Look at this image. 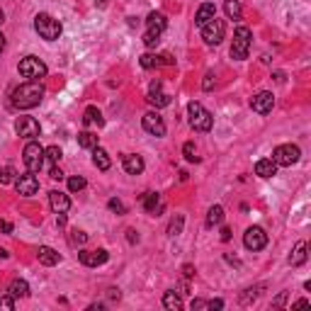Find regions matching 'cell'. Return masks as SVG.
Returning a JSON list of instances; mask_svg holds the SVG:
<instances>
[{"instance_id":"18","label":"cell","mask_w":311,"mask_h":311,"mask_svg":"<svg viewBox=\"0 0 311 311\" xmlns=\"http://www.w3.org/2000/svg\"><path fill=\"white\" fill-rule=\"evenodd\" d=\"M211 17H217V8H214V3H204V5H200L197 15H195V25L202 27V25H207Z\"/></svg>"},{"instance_id":"54","label":"cell","mask_w":311,"mask_h":311,"mask_svg":"<svg viewBox=\"0 0 311 311\" xmlns=\"http://www.w3.org/2000/svg\"><path fill=\"white\" fill-rule=\"evenodd\" d=\"M3 49H5V37H3V32H0V54H3Z\"/></svg>"},{"instance_id":"13","label":"cell","mask_w":311,"mask_h":311,"mask_svg":"<svg viewBox=\"0 0 311 311\" xmlns=\"http://www.w3.org/2000/svg\"><path fill=\"white\" fill-rule=\"evenodd\" d=\"M144 129L153 137H165V122L158 112H146L144 114Z\"/></svg>"},{"instance_id":"23","label":"cell","mask_w":311,"mask_h":311,"mask_svg":"<svg viewBox=\"0 0 311 311\" xmlns=\"http://www.w3.org/2000/svg\"><path fill=\"white\" fill-rule=\"evenodd\" d=\"M141 204H144V209H146L148 214H158V211L163 209V202H161V197L156 192L141 195Z\"/></svg>"},{"instance_id":"26","label":"cell","mask_w":311,"mask_h":311,"mask_svg":"<svg viewBox=\"0 0 311 311\" xmlns=\"http://www.w3.org/2000/svg\"><path fill=\"white\" fill-rule=\"evenodd\" d=\"M8 294H12L15 299H22V297H27L29 294V284L25 280H12L8 287Z\"/></svg>"},{"instance_id":"48","label":"cell","mask_w":311,"mask_h":311,"mask_svg":"<svg viewBox=\"0 0 311 311\" xmlns=\"http://www.w3.org/2000/svg\"><path fill=\"white\" fill-rule=\"evenodd\" d=\"M292 306L294 309H304V306H309V299H299V302H294Z\"/></svg>"},{"instance_id":"24","label":"cell","mask_w":311,"mask_h":311,"mask_svg":"<svg viewBox=\"0 0 311 311\" xmlns=\"http://www.w3.org/2000/svg\"><path fill=\"white\" fill-rule=\"evenodd\" d=\"M92 163L98 165L100 170H110L112 161H110V156H107V151H105V148L95 146V148H92Z\"/></svg>"},{"instance_id":"42","label":"cell","mask_w":311,"mask_h":311,"mask_svg":"<svg viewBox=\"0 0 311 311\" xmlns=\"http://www.w3.org/2000/svg\"><path fill=\"white\" fill-rule=\"evenodd\" d=\"M192 311H197V309H209V302H204V299H192Z\"/></svg>"},{"instance_id":"11","label":"cell","mask_w":311,"mask_h":311,"mask_svg":"<svg viewBox=\"0 0 311 311\" xmlns=\"http://www.w3.org/2000/svg\"><path fill=\"white\" fill-rule=\"evenodd\" d=\"M107 258H110V253H107L105 248H98V250H81V253H78V260H81L85 267L105 265Z\"/></svg>"},{"instance_id":"14","label":"cell","mask_w":311,"mask_h":311,"mask_svg":"<svg viewBox=\"0 0 311 311\" xmlns=\"http://www.w3.org/2000/svg\"><path fill=\"white\" fill-rule=\"evenodd\" d=\"M273 105H275V98H273V92H258V95H253L250 98V107H253V112H258V114H267V112L273 110Z\"/></svg>"},{"instance_id":"39","label":"cell","mask_w":311,"mask_h":311,"mask_svg":"<svg viewBox=\"0 0 311 311\" xmlns=\"http://www.w3.org/2000/svg\"><path fill=\"white\" fill-rule=\"evenodd\" d=\"M158 42H161V34H156V32H148V29H146V34H144V44H146L148 49H153Z\"/></svg>"},{"instance_id":"51","label":"cell","mask_w":311,"mask_h":311,"mask_svg":"<svg viewBox=\"0 0 311 311\" xmlns=\"http://www.w3.org/2000/svg\"><path fill=\"white\" fill-rule=\"evenodd\" d=\"M183 273H185V277H192V275H195V267H192V265H185Z\"/></svg>"},{"instance_id":"17","label":"cell","mask_w":311,"mask_h":311,"mask_svg":"<svg viewBox=\"0 0 311 311\" xmlns=\"http://www.w3.org/2000/svg\"><path fill=\"white\" fill-rule=\"evenodd\" d=\"M146 27H148V32L163 34V29L168 27V20H165L163 12H151V15L146 17Z\"/></svg>"},{"instance_id":"47","label":"cell","mask_w":311,"mask_h":311,"mask_svg":"<svg viewBox=\"0 0 311 311\" xmlns=\"http://www.w3.org/2000/svg\"><path fill=\"white\" fill-rule=\"evenodd\" d=\"M209 309H224V302H221V299H211Z\"/></svg>"},{"instance_id":"25","label":"cell","mask_w":311,"mask_h":311,"mask_svg":"<svg viewBox=\"0 0 311 311\" xmlns=\"http://www.w3.org/2000/svg\"><path fill=\"white\" fill-rule=\"evenodd\" d=\"M306 250H309V246H306V241H299L297 246H294L292 256H289V265H302L304 260H306Z\"/></svg>"},{"instance_id":"10","label":"cell","mask_w":311,"mask_h":311,"mask_svg":"<svg viewBox=\"0 0 311 311\" xmlns=\"http://www.w3.org/2000/svg\"><path fill=\"white\" fill-rule=\"evenodd\" d=\"M15 187H17V192L22 195V197H32V195H37V190H39L37 175L27 170L25 175H20L17 180H15Z\"/></svg>"},{"instance_id":"32","label":"cell","mask_w":311,"mask_h":311,"mask_svg":"<svg viewBox=\"0 0 311 311\" xmlns=\"http://www.w3.org/2000/svg\"><path fill=\"white\" fill-rule=\"evenodd\" d=\"M15 168L12 165H5V168H0V185H10V183H15L17 178H15Z\"/></svg>"},{"instance_id":"6","label":"cell","mask_w":311,"mask_h":311,"mask_svg":"<svg viewBox=\"0 0 311 311\" xmlns=\"http://www.w3.org/2000/svg\"><path fill=\"white\" fill-rule=\"evenodd\" d=\"M20 75L22 78H29V81H39V78H44L46 75V64L42 61V59H37V56H27V59H22L20 61Z\"/></svg>"},{"instance_id":"12","label":"cell","mask_w":311,"mask_h":311,"mask_svg":"<svg viewBox=\"0 0 311 311\" xmlns=\"http://www.w3.org/2000/svg\"><path fill=\"white\" fill-rule=\"evenodd\" d=\"M15 129H17V134L22 139H37L39 137V131H42V127H39V122L34 117H20L17 119V124H15Z\"/></svg>"},{"instance_id":"45","label":"cell","mask_w":311,"mask_h":311,"mask_svg":"<svg viewBox=\"0 0 311 311\" xmlns=\"http://www.w3.org/2000/svg\"><path fill=\"white\" fill-rule=\"evenodd\" d=\"M49 175H51L54 180H61V178H64V173H61V168H56V165L51 168V173H49Z\"/></svg>"},{"instance_id":"5","label":"cell","mask_w":311,"mask_h":311,"mask_svg":"<svg viewBox=\"0 0 311 311\" xmlns=\"http://www.w3.org/2000/svg\"><path fill=\"white\" fill-rule=\"evenodd\" d=\"M22 161H25L29 173H39V170H42V165H44V148L39 146V141L32 139L27 146H25V151H22Z\"/></svg>"},{"instance_id":"37","label":"cell","mask_w":311,"mask_h":311,"mask_svg":"<svg viewBox=\"0 0 311 311\" xmlns=\"http://www.w3.org/2000/svg\"><path fill=\"white\" fill-rule=\"evenodd\" d=\"M139 64H141V68H156L161 61H158V56H153V54H144Z\"/></svg>"},{"instance_id":"1","label":"cell","mask_w":311,"mask_h":311,"mask_svg":"<svg viewBox=\"0 0 311 311\" xmlns=\"http://www.w3.org/2000/svg\"><path fill=\"white\" fill-rule=\"evenodd\" d=\"M44 98V85L39 81H29V83H22L17 85L12 95H10V102H12V107H17V110H32V107H37L39 102Z\"/></svg>"},{"instance_id":"8","label":"cell","mask_w":311,"mask_h":311,"mask_svg":"<svg viewBox=\"0 0 311 311\" xmlns=\"http://www.w3.org/2000/svg\"><path fill=\"white\" fill-rule=\"evenodd\" d=\"M299 158H302V151H299V146H294V144H282V146H277L273 151V161L277 165H284V168L294 165Z\"/></svg>"},{"instance_id":"34","label":"cell","mask_w":311,"mask_h":311,"mask_svg":"<svg viewBox=\"0 0 311 311\" xmlns=\"http://www.w3.org/2000/svg\"><path fill=\"white\" fill-rule=\"evenodd\" d=\"M183 156L187 158V161H190V163H197V161H200V156H197V151H195V144H192V141H187V144L183 146Z\"/></svg>"},{"instance_id":"33","label":"cell","mask_w":311,"mask_h":311,"mask_svg":"<svg viewBox=\"0 0 311 311\" xmlns=\"http://www.w3.org/2000/svg\"><path fill=\"white\" fill-rule=\"evenodd\" d=\"M260 289H263V287H248L246 294H241V304H243V306H248L250 302H256L258 294H260Z\"/></svg>"},{"instance_id":"52","label":"cell","mask_w":311,"mask_h":311,"mask_svg":"<svg viewBox=\"0 0 311 311\" xmlns=\"http://www.w3.org/2000/svg\"><path fill=\"white\" fill-rule=\"evenodd\" d=\"M231 238V231L229 229H221V241H229Z\"/></svg>"},{"instance_id":"57","label":"cell","mask_w":311,"mask_h":311,"mask_svg":"<svg viewBox=\"0 0 311 311\" xmlns=\"http://www.w3.org/2000/svg\"><path fill=\"white\" fill-rule=\"evenodd\" d=\"M98 3H100V5H105V0H98Z\"/></svg>"},{"instance_id":"4","label":"cell","mask_w":311,"mask_h":311,"mask_svg":"<svg viewBox=\"0 0 311 311\" xmlns=\"http://www.w3.org/2000/svg\"><path fill=\"white\" fill-rule=\"evenodd\" d=\"M250 39H253L250 29L243 27V25H241V27H236V32H234V44H231V56H234L236 61H243V59H248Z\"/></svg>"},{"instance_id":"31","label":"cell","mask_w":311,"mask_h":311,"mask_svg":"<svg viewBox=\"0 0 311 311\" xmlns=\"http://www.w3.org/2000/svg\"><path fill=\"white\" fill-rule=\"evenodd\" d=\"M224 12L229 15V20H241V3L238 0H226L224 3Z\"/></svg>"},{"instance_id":"27","label":"cell","mask_w":311,"mask_h":311,"mask_svg":"<svg viewBox=\"0 0 311 311\" xmlns=\"http://www.w3.org/2000/svg\"><path fill=\"white\" fill-rule=\"evenodd\" d=\"M221 221H224V207H219V204H214L209 211H207V226H219Z\"/></svg>"},{"instance_id":"20","label":"cell","mask_w":311,"mask_h":311,"mask_svg":"<svg viewBox=\"0 0 311 311\" xmlns=\"http://www.w3.org/2000/svg\"><path fill=\"white\" fill-rule=\"evenodd\" d=\"M124 170H127L129 175L144 173V158L137 156V153H127L124 156Z\"/></svg>"},{"instance_id":"46","label":"cell","mask_w":311,"mask_h":311,"mask_svg":"<svg viewBox=\"0 0 311 311\" xmlns=\"http://www.w3.org/2000/svg\"><path fill=\"white\" fill-rule=\"evenodd\" d=\"M284 302H287V292H282V294H280V297H277V299H275V302H273V306H282Z\"/></svg>"},{"instance_id":"38","label":"cell","mask_w":311,"mask_h":311,"mask_svg":"<svg viewBox=\"0 0 311 311\" xmlns=\"http://www.w3.org/2000/svg\"><path fill=\"white\" fill-rule=\"evenodd\" d=\"M44 158H49L51 163H59V161H61V148H59V146L44 148Z\"/></svg>"},{"instance_id":"15","label":"cell","mask_w":311,"mask_h":311,"mask_svg":"<svg viewBox=\"0 0 311 311\" xmlns=\"http://www.w3.org/2000/svg\"><path fill=\"white\" fill-rule=\"evenodd\" d=\"M153 107H168L170 105V95H165L161 90V81H153L151 83V88H148V98H146Z\"/></svg>"},{"instance_id":"19","label":"cell","mask_w":311,"mask_h":311,"mask_svg":"<svg viewBox=\"0 0 311 311\" xmlns=\"http://www.w3.org/2000/svg\"><path fill=\"white\" fill-rule=\"evenodd\" d=\"M277 173V163H275L273 158H260L256 163V175L258 178H273V175Z\"/></svg>"},{"instance_id":"49","label":"cell","mask_w":311,"mask_h":311,"mask_svg":"<svg viewBox=\"0 0 311 311\" xmlns=\"http://www.w3.org/2000/svg\"><path fill=\"white\" fill-rule=\"evenodd\" d=\"M127 238H129V243H134V241H139L137 231H134V229H129V231H127Z\"/></svg>"},{"instance_id":"36","label":"cell","mask_w":311,"mask_h":311,"mask_svg":"<svg viewBox=\"0 0 311 311\" xmlns=\"http://www.w3.org/2000/svg\"><path fill=\"white\" fill-rule=\"evenodd\" d=\"M71 243H73V246H85V243H88V234H85V231H71Z\"/></svg>"},{"instance_id":"55","label":"cell","mask_w":311,"mask_h":311,"mask_svg":"<svg viewBox=\"0 0 311 311\" xmlns=\"http://www.w3.org/2000/svg\"><path fill=\"white\" fill-rule=\"evenodd\" d=\"M8 256H10L8 250H5V248H0V258H3V260H5V258H8Z\"/></svg>"},{"instance_id":"35","label":"cell","mask_w":311,"mask_h":311,"mask_svg":"<svg viewBox=\"0 0 311 311\" xmlns=\"http://www.w3.org/2000/svg\"><path fill=\"white\" fill-rule=\"evenodd\" d=\"M83 187H85V178H81V175L68 178V190H71V192H81Z\"/></svg>"},{"instance_id":"30","label":"cell","mask_w":311,"mask_h":311,"mask_svg":"<svg viewBox=\"0 0 311 311\" xmlns=\"http://www.w3.org/2000/svg\"><path fill=\"white\" fill-rule=\"evenodd\" d=\"M78 146L81 148H95L98 146V137L92 131H81L78 134Z\"/></svg>"},{"instance_id":"53","label":"cell","mask_w":311,"mask_h":311,"mask_svg":"<svg viewBox=\"0 0 311 311\" xmlns=\"http://www.w3.org/2000/svg\"><path fill=\"white\" fill-rule=\"evenodd\" d=\"M56 224H59V226H66V217H64V214H59V219H56Z\"/></svg>"},{"instance_id":"56","label":"cell","mask_w":311,"mask_h":311,"mask_svg":"<svg viewBox=\"0 0 311 311\" xmlns=\"http://www.w3.org/2000/svg\"><path fill=\"white\" fill-rule=\"evenodd\" d=\"M3 22H5V12L0 10V25H3Z\"/></svg>"},{"instance_id":"7","label":"cell","mask_w":311,"mask_h":311,"mask_svg":"<svg viewBox=\"0 0 311 311\" xmlns=\"http://www.w3.org/2000/svg\"><path fill=\"white\" fill-rule=\"evenodd\" d=\"M202 39L207 42L209 46H217L224 39V34H226V25H224V20H217L211 17L207 25H202Z\"/></svg>"},{"instance_id":"16","label":"cell","mask_w":311,"mask_h":311,"mask_svg":"<svg viewBox=\"0 0 311 311\" xmlns=\"http://www.w3.org/2000/svg\"><path fill=\"white\" fill-rule=\"evenodd\" d=\"M49 204H51V209L56 214H66V211L71 209V200H68V195L61 192V190H51L49 192Z\"/></svg>"},{"instance_id":"22","label":"cell","mask_w":311,"mask_h":311,"mask_svg":"<svg viewBox=\"0 0 311 311\" xmlns=\"http://www.w3.org/2000/svg\"><path fill=\"white\" fill-rule=\"evenodd\" d=\"M83 124L85 127H102L105 124V119H102V112L95 107V105H90L88 110L83 112Z\"/></svg>"},{"instance_id":"40","label":"cell","mask_w":311,"mask_h":311,"mask_svg":"<svg viewBox=\"0 0 311 311\" xmlns=\"http://www.w3.org/2000/svg\"><path fill=\"white\" fill-rule=\"evenodd\" d=\"M0 309H8V311L15 309V297H12V294H8V297H0Z\"/></svg>"},{"instance_id":"44","label":"cell","mask_w":311,"mask_h":311,"mask_svg":"<svg viewBox=\"0 0 311 311\" xmlns=\"http://www.w3.org/2000/svg\"><path fill=\"white\" fill-rule=\"evenodd\" d=\"M158 61H161V64H165V66H173L175 64V59L170 54H161V56H158Z\"/></svg>"},{"instance_id":"50","label":"cell","mask_w":311,"mask_h":311,"mask_svg":"<svg viewBox=\"0 0 311 311\" xmlns=\"http://www.w3.org/2000/svg\"><path fill=\"white\" fill-rule=\"evenodd\" d=\"M0 229L5 231V234H10V231H12V224H10V221H0Z\"/></svg>"},{"instance_id":"21","label":"cell","mask_w":311,"mask_h":311,"mask_svg":"<svg viewBox=\"0 0 311 311\" xmlns=\"http://www.w3.org/2000/svg\"><path fill=\"white\" fill-rule=\"evenodd\" d=\"M37 258H39V263H42V265H46V267L56 265V263L61 260V256L56 253L54 248H49V246H39V250H37Z\"/></svg>"},{"instance_id":"3","label":"cell","mask_w":311,"mask_h":311,"mask_svg":"<svg viewBox=\"0 0 311 311\" xmlns=\"http://www.w3.org/2000/svg\"><path fill=\"white\" fill-rule=\"evenodd\" d=\"M187 114H190V127L195 131H209L214 127V117L209 114V110H204L200 102H190L187 105Z\"/></svg>"},{"instance_id":"2","label":"cell","mask_w":311,"mask_h":311,"mask_svg":"<svg viewBox=\"0 0 311 311\" xmlns=\"http://www.w3.org/2000/svg\"><path fill=\"white\" fill-rule=\"evenodd\" d=\"M34 29H37L39 37L46 39V42H56V39L61 37V32H64L61 22L54 20L51 15H46V12H39L37 17H34Z\"/></svg>"},{"instance_id":"29","label":"cell","mask_w":311,"mask_h":311,"mask_svg":"<svg viewBox=\"0 0 311 311\" xmlns=\"http://www.w3.org/2000/svg\"><path fill=\"white\" fill-rule=\"evenodd\" d=\"M163 306L165 309H183V299H180V294H175L173 289L170 292L163 294Z\"/></svg>"},{"instance_id":"28","label":"cell","mask_w":311,"mask_h":311,"mask_svg":"<svg viewBox=\"0 0 311 311\" xmlns=\"http://www.w3.org/2000/svg\"><path fill=\"white\" fill-rule=\"evenodd\" d=\"M183 226H185V217L183 214H175L173 219H170V224H168V236H180Z\"/></svg>"},{"instance_id":"41","label":"cell","mask_w":311,"mask_h":311,"mask_svg":"<svg viewBox=\"0 0 311 311\" xmlns=\"http://www.w3.org/2000/svg\"><path fill=\"white\" fill-rule=\"evenodd\" d=\"M107 207H110L112 211H117V214H124V211H127V209H124V204H122L119 200H110V202H107Z\"/></svg>"},{"instance_id":"43","label":"cell","mask_w":311,"mask_h":311,"mask_svg":"<svg viewBox=\"0 0 311 311\" xmlns=\"http://www.w3.org/2000/svg\"><path fill=\"white\" fill-rule=\"evenodd\" d=\"M202 88H204V90H211V88H214V75H211V73L204 75V83H202Z\"/></svg>"},{"instance_id":"9","label":"cell","mask_w":311,"mask_h":311,"mask_svg":"<svg viewBox=\"0 0 311 311\" xmlns=\"http://www.w3.org/2000/svg\"><path fill=\"white\" fill-rule=\"evenodd\" d=\"M243 246H246L248 250H263V248L267 246L265 229H260V226H250V229H246V234H243Z\"/></svg>"}]
</instances>
